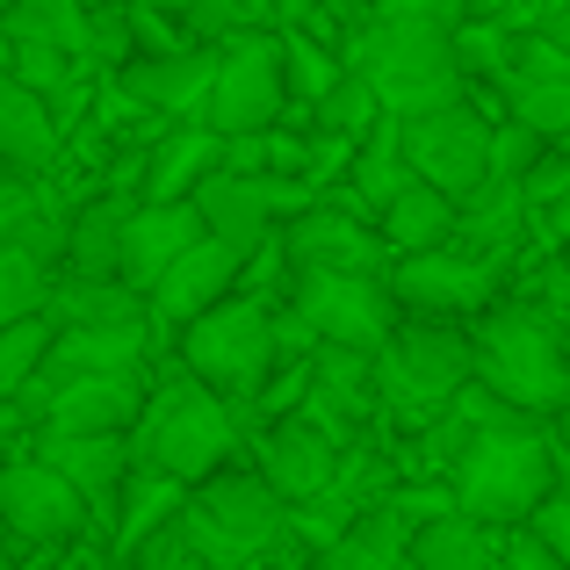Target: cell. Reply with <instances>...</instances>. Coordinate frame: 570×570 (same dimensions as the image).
Wrapping results in <instances>:
<instances>
[{
  "label": "cell",
  "instance_id": "24",
  "mask_svg": "<svg viewBox=\"0 0 570 570\" xmlns=\"http://www.w3.org/2000/svg\"><path fill=\"white\" fill-rule=\"evenodd\" d=\"M153 318L138 325H51V354H43V368H58V376H80V368H145V347H153V333H145Z\"/></svg>",
  "mask_w": 570,
  "mask_h": 570
},
{
  "label": "cell",
  "instance_id": "45",
  "mask_svg": "<svg viewBox=\"0 0 570 570\" xmlns=\"http://www.w3.org/2000/svg\"><path fill=\"white\" fill-rule=\"evenodd\" d=\"M528 29L542 43H563V51H570V0H534V8H528Z\"/></svg>",
  "mask_w": 570,
  "mask_h": 570
},
{
  "label": "cell",
  "instance_id": "36",
  "mask_svg": "<svg viewBox=\"0 0 570 570\" xmlns=\"http://www.w3.org/2000/svg\"><path fill=\"white\" fill-rule=\"evenodd\" d=\"M43 354H51V318H14L0 325V404H14V390L43 368Z\"/></svg>",
  "mask_w": 570,
  "mask_h": 570
},
{
  "label": "cell",
  "instance_id": "16",
  "mask_svg": "<svg viewBox=\"0 0 570 570\" xmlns=\"http://www.w3.org/2000/svg\"><path fill=\"white\" fill-rule=\"evenodd\" d=\"M261 476L275 484L282 505H311L340 484V441L318 419H275L261 433Z\"/></svg>",
  "mask_w": 570,
  "mask_h": 570
},
{
  "label": "cell",
  "instance_id": "33",
  "mask_svg": "<svg viewBox=\"0 0 570 570\" xmlns=\"http://www.w3.org/2000/svg\"><path fill=\"white\" fill-rule=\"evenodd\" d=\"M217 159H224L217 130H181V138H167L145 159V203H188V188L203 181Z\"/></svg>",
  "mask_w": 570,
  "mask_h": 570
},
{
  "label": "cell",
  "instance_id": "44",
  "mask_svg": "<svg viewBox=\"0 0 570 570\" xmlns=\"http://www.w3.org/2000/svg\"><path fill=\"white\" fill-rule=\"evenodd\" d=\"M491 570H563V563L549 557L528 528H513V534H505V563H491Z\"/></svg>",
  "mask_w": 570,
  "mask_h": 570
},
{
  "label": "cell",
  "instance_id": "4",
  "mask_svg": "<svg viewBox=\"0 0 570 570\" xmlns=\"http://www.w3.org/2000/svg\"><path fill=\"white\" fill-rule=\"evenodd\" d=\"M138 470H159L174 484H203V476L224 470V455L238 448V419H232V397L203 390L195 376H174L159 397H145L138 412Z\"/></svg>",
  "mask_w": 570,
  "mask_h": 570
},
{
  "label": "cell",
  "instance_id": "42",
  "mask_svg": "<svg viewBox=\"0 0 570 570\" xmlns=\"http://www.w3.org/2000/svg\"><path fill=\"white\" fill-rule=\"evenodd\" d=\"M476 0H376V14H397V22H433V29H455L470 22Z\"/></svg>",
  "mask_w": 570,
  "mask_h": 570
},
{
  "label": "cell",
  "instance_id": "5",
  "mask_svg": "<svg viewBox=\"0 0 570 570\" xmlns=\"http://www.w3.org/2000/svg\"><path fill=\"white\" fill-rule=\"evenodd\" d=\"M181 534H188V549L209 570H253L267 549L282 542V534H289V505L275 499L267 476L217 470V476H203V484H188Z\"/></svg>",
  "mask_w": 570,
  "mask_h": 570
},
{
  "label": "cell",
  "instance_id": "8",
  "mask_svg": "<svg viewBox=\"0 0 570 570\" xmlns=\"http://www.w3.org/2000/svg\"><path fill=\"white\" fill-rule=\"evenodd\" d=\"M376 368V404L390 412H441L455 404V390H470V333H448L441 318L390 325V340L368 354Z\"/></svg>",
  "mask_w": 570,
  "mask_h": 570
},
{
  "label": "cell",
  "instance_id": "14",
  "mask_svg": "<svg viewBox=\"0 0 570 570\" xmlns=\"http://www.w3.org/2000/svg\"><path fill=\"white\" fill-rule=\"evenodd\" d=\"M80 520H87L80 491L43 455L0 462V528H8L14 542H66V534H80Z\"/></svg>",
  "mask_w": 570,
  "mask_h": 570
},
{
  "label": "cell",
  "instance_id": "12",
  "mask_svg": "<svg viewBox=\"0 0 570 570\" xmlns=\"http://www.w3.org/2000/svg\"><path fill=\"white\" fill-rule=\"evenodd\" d=\"M304 203H311L304 188L267 181V174H246V167H209L188 188V209L203 217V238H224L232 253H261L282 209H304Z\"/></svg>",
  "mask_w": 570,
  "mask_h": 570
},
{
  "label": "cell",
  "instance_id": "6",
  "mask_svg": "<svg viewBox=\"0 0 570 570\" xmlns=\"http://www.w3.org/2000/svg\"><path fill=\"white\" fill-rule=\"evenodd\" d=\"M181 362L188 376L217 397H253L275 362V311L261 296H224L203 318L181 325Z\"/></svg>",
  "mask_w": 570,
  "mask_h": 570
},
{
  "label": "cell",
  "instance_id": "19",
  "mask_svg": "<svg viewBox=\"0 0 570 570\" xmlns=\"http://www.w3.org/2000/svg\"><path fill=\"white\" fill-rule=\"evenodd\" d=\"M37 455L80 491V505L95 520H116V499H124L130 462H138L130 455V433H43Z\"/></svg>",
  "mask_w": 570,
  "mask_h": 570
},
{
  "label": "cell",
  "instance_id": "18",
  "mask_svg": "<svg viewBox=\"0 0 570 570\" xmlns=\"http://www.w3.org/2000/svg\"><path fill=\"white\" fill-rule=\"evenodd\" d=\"M238 267H246V253H232L224 238H195L181 261H167V275L145 289V318H159V325L203 318L209 304H224V296H232Z\"/></svg>",
  "mask_w": 570,
  "mask_h": 570
},
{
  "label": "cell",
  "instance_id": "40",
  "mask_svg": "<svg viewBox=\"0 0 570 570\" xmlns=\"http://www.w3.org/2000/svg\"><path fill=\"white\" fill-rule=\"evenodd\" d=\"M520 528H528L534 542H542L549 557H557V563L570 570V484H563V476H557V484L542 491V505H534V513L520 520Z\"/></svg>",
  "mask_w": 570,
  "mask_h": 570
},
{
  "label": "cell",
  "instance_id": "3",
  "mask_svg": "<svg viewBox=\"0 0 570 570\" xmlns=\"http://www.w3.org/2000/svg\"><path fill=\"white\" fill-rule=\"evenodd\" d=\"M347 72L368 80V95L390 116H419V109H441V101H462L455 29H433V22H397V14L362 22V37L347 43Z\"/></svg>",
  "mask_w": 570,
  "mask_h": 570
},
{
  "label": "cell",
  "instance_id": "37",
  "mask_svg": "<svg viewBox=\"0 0 570 570\" xmlns=\"http://www.w3.org/2000/svg\"><path fill=\"white\" fill-rule=\"evenodd\" d=\"M72 66H80V58H66L58 43L8 37V80H22L29 95H43V101H58V95L72 87Z\"/></svg>",
  "mask_w": 570,
  "mask_h": 570
},
{
  "label": "cell",
  "instance_id": "34",
  "mask_svg": "<svg viewBox=\"0 0 570 570\" xmlns=\"http://www.w3.org/2000/svg\"><path fill=\"white\" fill-rule=\"evenodd\" d=\"M8 37H37V43H58L66 58H87L95 51V14L80 0H8Z\"/></svg>",
  "mask_w": 570,
  "mask_h": 570
},
{
  "label": "cell",
  "instance_id": "41",
  "mask_svg": "<svg viewBox=\"0 0 570 570\" xmlns=\"http://www.w3.org/2000/svg\"><path fill=\"white\" fill-rule=\"evenodd\" d=\"M542 145L549 138H534L528 124H505V130H491V174H505V181H520V174L542 159Z\"/></svg>",
  "mask_w": 570,
  "mask_h": 570
},
{
  "label": "cell",
  "instance_id": "35",
  "mask_svg": "<svg viewBox=\"0 0 570 570\" xmlns=\"http://www.w3.org/2000/svg\"><path fill=\"white\" fill-rule=\"evenodd\" d=\"M43 296H51V267H43L37 253H22V246H8V238H0V325L37 318Z\"/></svg>",
  "mask_w": 570,
  "mask_h": 570
},
{
  "label": "cell",
  "instance_id": "39",
  "mask_svg": "<svg viewBox=\"0 0 570 570\" xmlns=\"http://www.w3.org/2000/svg\"><path fill=\"white\" fill-rule=\"evenodd\" d=\"M376 116H383V101L368 95V80H354V72H347V80L325 87V124H333L340 138H362V130L376 124Z\"/></svg>",
  "mask_w": 570,
  "mask_h": 570
},
{
  "label": "cell",
  "instance_id": "15",
  "mask_svg": "<svg viewBox=\"0 0 570 570\" xmlns=\"http://www.w3.org/2000/svg\"><path fill=\"white\" fill-rule=\"evenodd\" d=\"M282 261L296 275H376L383 267V238L362 217H340L325 203H304L282 232Z\"/></svg>",
  "mask_w": 570,
  "mask_h": 570
},
{
  "label": "cell",
  "instance_id": "2",
  "mask_svg": "<svg viewBox=\"0 0 570 570\" xmlns=\"http://www.w3.org/2000/svg\"><path fill=\"white\" fill-rule=\"evenodd\" d=\"M470 383L505 412H570L563 318L542 304H491L470 333Z\"/></svg>",
  "mask_w": 570,
  "mask_h": 570
},
{
  "label": "cell",
  "instance_id": "32",
  "mask_svg": "<svg viewBox=\"0 0 570 570\" xmlns=\"http://www.w3.org/2000/svg\"><path fill=\"white\" fill-rule=\"evenodd\" d=\"M354 203L368 209V217H376V209L390 203V195L397 188H412V167H404V145H397V116H376V124L362 130V138H354Z\"/></svg>",
  "mask_w": 570,
  "mask_h": 570
},
{
  "label": "cell",
  "instance_id": "20",
  "mask_svg": "<svg viewBox=\"0 0 570 570\" xmlns=\"http://www.w3.org/2000/svg\"><path fill=\"white\" fill-rule=\"evenodd\" d=\"M203 238V217H195L188 203H130L124 217V253H116V275L130 282V289H153L159 275H167V261H181V253Z\"/></svg>",
  "mask_w": 570,
  "mask_h": 570
},
{
  "label": "cell",
  "instance_id": "1",
  "mask_svg": "<svg viewBox=\"0 0 570 570\" xmlns=\"http://www.w3.org/2000/svg\"><path fill=\"white\" fill-rule=\"evenodd\" d=\"M549 484H557V441L542 426H528L520 412H491L455 441L448 499L484 528H520Z\"/></svg>",
  "mask_w": 570,
  "mask_h": 570
},
{
  "label": "cell",
  "instance_id": "50",
  "mask_svg": "<svg viewBox=\"0 0 570 570\" xmlns=\"http://www.w3.org/2000/svg\"><path fill=\"white\" fill-rule=\"evenodd\" d=\"M563 296H570V267H563Z\"/></svg>",
  "mask_w": 570,
  "mask_h": 570
},
{
  "label": "cell",
  "instance_id": "21",
  "mask_svg": "<svg viewBox=\"0 0 570 570\" xmlns=\"http://www.w3.org/2000/svg\"><path fill=\"white\" fill-rule=\"evenodd\" d=\"M311 412L333 441H347L368 412H376V368H368L362 347H318V368H311Z\"/></svg>",
  "mask_w": 570,
  "mask_h": 570
},
{
  "label": "cell",
  "instance_id": "48",
  "mask_svg": "<svg viewBox=\"0 0 570 570\" xmlns=\"http://www.w3.org/2000/svg\"><path fill=\"white\" fill-rule=\"evenodd\" d=\"M0 72H8V22H0Z\"/></svg>",
  "mask_w": 570,
  "mask_h": 570
},
{
  "label": "cell",
  "instance_id": "26",
  "mask_svg": "<svg viewBox=\"0 0 570 570\" xmlns=\"http://www.w3.org/2000/svg\"><path fill=\"white\" fill-rule=\"evenodd\" d=\"M0 238L22 253H37L43 267L66 253V217L43 195V174H0Z\"/></svg>",
  "mask_w": 570,
  "mask_h": 570
},
{
  "label": "cell",
  "instance_id": "46",
  "mask_svg": "<svg viewBox=\"0 0 570 570\" xmlns=\"http://www.w3.org/2000/svg\"><path fill=\"white\" fill-rule=\"evenodd\" d=\"M130 8H138V14H181L188 0H130Z\"/></svg>",
  "mask_w": 570,
  "mask_h": 570
},
{
  "label": "cell",
  "instance_id": "31",
  "mask_svg": "<svg viewBox=\"0 0 570 570\" xmlns=\"http://www.w3.org/2000/svg\"><path fill=\"white\" fill-rule=\"evenodd\" d=\"M181 520V484L159 470H130L124 499H116V549L124 557H138L145 542H159V534Z\"/></svg>",
  "mask_w": 570,
  "mask_h": 570
},
{
  "label": "cell",
  "instance_id": "43",
  "mask_svg": "<svg viewBox=\"0 0 570 570\" xmlns=\"http://www.w3.org/2000/svg\"><path fill=\"white\" fill-rule=\"evenodd\" d=\"M138 570H209L203 557H195L188 549V534H181V520H174L167 534H159V542H145V563Z\"/></svg>",
  "mask_w": 570,
  "mask_h": 570
},
{
  "label": "cell",
  "instance_id": "25",
  "mask_svg": "<svg viewBox=\"0 0 570 570\" xmlns=\"http://www.w3.org/2000/svg\"><path fill=\"white\" fill-rule=\"evenodd\" d=\"M209 51H167V58H145V66L124 72V95L138 109H159V116H203V95H209Z\"/></svg>",
  "mask_w": 570,
  "mask_h": 570
},
{
  "label": "cell",
  "instance_id": "38",
  "mask_svg": "<svg viewBox=\"0 0 570 570\" xmlns=\"http://www.w3.org/2000/svg\"><path fill=\"white\" fill-rule=\"evenodd\" d=\"M188 29L195 43H224V37H246V29H267L275 0H188Z\"/></svg>",
  "mask_w": 570,
  "mask_h": 570
},
{
  "label": "cell",
  "instance_id": "29",
  "mask_svg": "<svg viewBox=\"0 0 570 570\" xmlns=\"http://www.w3.org/2000/svg\"><path fill=\"white\" fill-rule=\"evenodd\" d=\"M43 318H51V325H138L145 296L130 289L124 275H95V282L66 275L51 296H43Z\"/></svg>",
  "mask_w": 570,
  "mask_h": 570
},
{
  "label": "cell",
  "instance_id": "47",
  "mask_svg": "<svg viewBox=\"0 0 570 570\" xmlns=\"http://www.w3.org/2000/svg\"><path fill=\"white\" fill-rule=\"evenodd\" d=\"M549 441H557V476L570 484V426H563V433H549Z\"/></svg>",
  "mask_w": 570,
  "mask_h": 570
},
{
  "label": "cell",
  "instance_id": "51",
  "mask_svg": "<svg viewBox=\"0 0 570 570\" xmlns=\"http://www.w3.org/2000/svg\"><path fill=\"white\" fill-rule=\"evenodd\" d=\"M80 8H95V0H80Z\"/></svg>",
  "mask_w": 570,
  "mask_h": 570
},
{
  "label": "cell",
  "instance_id": "30",
  "mask_svg": "<svg viewBox=\"0 0 570 570\" xmlns=\"http://www.w3.org/2000/svg\"><path fill=\"white\" fill-rule=\"evenodd\" d=\"M124 217H130V195H109V203H87L80 217H66V253L58 267L80 282L116 275V253H124Z\"/></svg>",
  "mask_w": 570,
  "mask_h": 570
},
{
  "label": "cell",
  "instance_id": "22",
  "mask_svg": "<svg viewBox=\"0 0 570 570\" xmlns=\"http://www.w3.org/2000/svg\"><path fill=\"white\" fill-rule=\"evenodd\" d=\"M58 138H66V130L43 109V95H29L22 80L0 72V167L8 174H51Z\"/></svg>",
  "mask_w": 570,
  "mask_h": 570
},
{
  "label": "cell",
  "instance_id": "10",
  "mask_svg": "<svg viewBox=\"0 0 570 570\" xmlns=\"http://www.w3.org/2000/svg\"><path fill=\"white\" fill-rule=\"evenodd\" d=\"M397 145H404L412 181L455 195V203L491 181V124L470 109V101H441V109L397 116Z\"/></svg>",
  "mask_w": 570,
  "mask_h": 570
},
{
  "label": "cell",
  "instance_id": "7",
  "mask_svg": "<svg viewBox=\"0 0 570 570\" xmlns=\"http://www.w3.org/2000/svg\"><path fill=\"white\" fill-rule=\"evenodd\" d=\"M217 66H209V95H203V130L217 138H261L275 130L282 101H289V66H282V37L246 29V37H224Z\"/></svg>",
  "mask_w": 570,
  "mask_h": 570
},
{
  "label": "cell",
  "instance_id": "49",
  "mask_svg": "<svg viewBox=\"0 0 570 570\" xmlns=\"http://www.w3.org/2000/svg\"><path fill=\"white\" fill-rule=\"evenodd\" d=\"M563 362H570V311H563Z\"/></svg>",
  "mask_w": 570,
  "mask_h": 570
},
{
  "label": "cell",
  "instance_id": "23",
  "mask_svg": "<svg viewBox=\"0 0 570 570\" xmlns=\"http://www.w3.org/2000/svg\"><path fill=\"white\" fill-rule=\"evenodd\" d=\"M404 549H412V520L383 499V505H362V513L318 549V570H404Z\"/></svg>",
  "mask_w": 570,
  "mask_h": 570
},
{
  "label": "cell",
  "instance_id": "13",
  "mask_svg": "<svg viewBox=\"0 0 570 570\" xmlns=\"http://www.w3.org/2000/svg\"><path fill=\"white\" fill-rule=\"evenodd\" d=\"M383 289H390V304L419 311V318H462V311H476L491 296V261L462 253L448 238V246H426V253H397Z\"/></svg>",
  "mask_w": 570,
  "mask_h": 570
},
{
  "label": "cell",
  "instance_id": "17",
  "mask_svg": "<svg viewBox=\"0 0 570 570\" xmlns=\"http://www.w3.org/2000/svg\"><path fill=\"white\" fill-rule=\"evenodd\" d=\"M505 101H513V124H528L534 138H563L570 130V51L563 43L513 37V66H505Z\"/></svg>",
  "mask_w": 570,
  "mask_h": 570
},
{
  "label": "cell",
  "instance_id": "11",
  "mask_svg": "<svg viewBox=\"0 0 570 570\" xmlns=\"http://www.w3.org/2000/svg\"><path fill=\"white\" fill-rule=\"evenodd\" d=\"M304 347H362L376 354L397 325L383 275H296V304H289Z\"/></svg>",
  "mask_w": 570,
  "mask_h": 570
},
{
  "label": "cell",
  "instance_id": "28",
  "mask_svg": "<svg viewBox=\"0 0 570 570\" xmlns=\"http://www.w3.org/2000/svg\"><path fill=\"white\" fill-rule=\"evenodd\" d=\"M404 563L412 570H491V528L484 520H470L462 505H448V513L419 520L412 528V549H404Z\"/></svg>",
  "mask_w": 570,
  "mask_h": 570
},
{
  "label": "cell",
  "instance_id": "9",
  "mask_svg": "<svg viewBox=\"0 0 570 570\" xmlns=\"http://www.w3.org/2000/svg\"><path fill=\"white\" fill-rule=\"evenodd\" d=\"M14 412L37 419L43 433H130L145 412V368H80V376H58L37 368L14 390Z\"/></svg>",
  "mask_w": 570,
  "mask_h": 570
},
{
  "label": "cell",
  "instance_id": "27",
  "mask_svg": "<svg viewBox=\"0 0 570 570\" xmlns=\"http://www.w3.org/2000/svg\"><path fill=\"white\" fill-rule=\"evenodd\" d=\"M376 238H383V253L448 246V238H455V195H441V188H426V181L397 188V195L376 209Z\"/></svg>",
  "mask_w": 570,
  "mask_h": 570
}]
</instances>
